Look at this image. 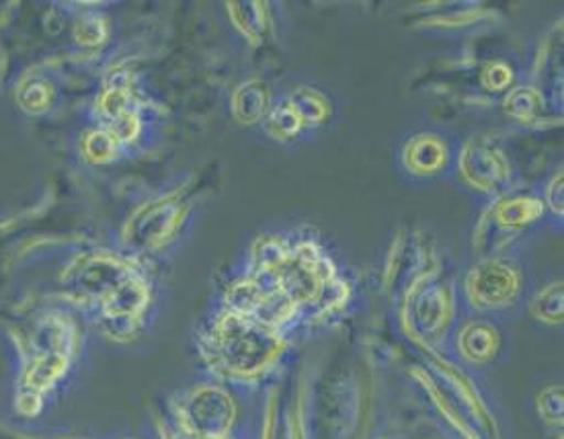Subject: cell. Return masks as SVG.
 <instances>
[{"label": "cell", "instance_id": "obj_7", "mask_svg": "<svg viewBox=\"0 0 564 439\" xmlns=\"http://www.w3.org/2000/svg\"><path fill=\"white\" fill-rule=\"evenodd\" d=\"M525 292V271L509 253L480 257L462 283L464 302L480 317L503 314L518 307Z\"/></svg>", "mask_w": 564, "mask_h": 439}, {"label": "cell", "instance_id": "obj_15", "mask_svg": "<svg viewBox=\"0 0 564 439\" xmlns=\"http://www.w3.org/2000/svg\"><path fill=\"white\" fill-rule=\"evenodd\" d=\"M452 347L464 364L489 366L503 350V335L495 322L487 319H468L456 324L452 335Z\"/></svg>", "mask_w": 564, "mask_h": 439}, {"label": "cell", "instance_id": "obj_26", "mask_svg": "<svg viewBox=\"0 0 564 439\" xmlns=\"http://www.w3.org/2000/svg\"><path fill=\"white\" fill-rule=\"evenodd\" d=\"M161 439H232V438H208V436H197V433H189V431H183L181 427L175 424H164L161 427Z\"/></svg>", "mask_w": 564, "mask_h": 439}, {"label": "cell", "instance_id": "obj_14", "mask_svg": "<svg viewBox=\"0 0 564 439\" xmlns=\"http://www.w3.org/2000/svg\"><path fill=\"white\" fill-rule=\"evenodd\" d=\"M454 162L452 144L442 133H413L401 148V167L406 175L433 179L446 173Z\"/></svg>", "mask_w": 564, "mask_h": 439}, {"label": "cell", "instance_id": "obj_24", "mask_svg": "<svg viewBox=\"0 0 564 439\" xmlns=\"http://www.w3.org/2000/svg\"><path fill=\"white\" fill-rule=\"evenodd\" d=\"M480 81L489 90H503L513 83V73L506 62H490L480 74Z\"/></svg>", "mask_w": 564, "mask_h": 439}, {"label": "cell", "instance_id": "obj_11", "mask_svg": "<svg viewBox=\"0 0 564 439\" xmlns=\"http://www.w3.org/2000/svg\"><path fill=\"white\" fill-rule=\"evenodd\" d=\"M189 204L183 191L169 193L140 207L123 228L126 247L135 253H154L169 247L185 226Z\"/></svg>", "mask_w": 564, "mask_h": 439}, {"label": "cell", "instance_id": "obj_20", "mask_svg": "<svg viewBox=\"0 0 564 439\" xmlns=\"http://www.w3.org/2000/svg\"><path fill=\"white\" fill-rule=\"evenodd\" d=\"M507 116L520 121V124H532L535 119L542 118L544 114V95L534 85H520L507 93L506 101Z\"/></svg>", "mask_w": 564, "mask_h": 439}, {"label": "cell", "instance_id": "obj_2", "mask_svg": "<svg viewBox=\"0 0 564 439\" xmlns=\"http://www.w3.org/2000/svg\"><path fill=\"white\" fill-rule=\"evenodd\" d=\"M66 296L107 338L134 339L149 322L154 283L135 257L116 250H90L66 269Z\"/></svg>", "mask_w": 564, "mask_h": 439}, {"label": "cell", "instance_id": "obj_5", "mask_svg": "<svg viewBox=\"0 0 564 439\" xmlns=\"http://www.w3.org/2000/svg\"><path fill=\"white\" fill-rule=\"evenodd\" d=\"M76 345L78 335L75 324L68 319L50 314L35 324L21 350V403L33 409L56 388L75 364Z\"/></svg>", "mask_w": 564, "mask_h": 439}, {"label": "cell", "instance_id": "obj_17", "mask_svg": "<svg viewBox=\"0 0 564 439\" xmlns=\"http://www.w3.org/2000/svg\"><path fill=\"white\" fill-rule=\"evenodd\" d=\"M230 109H232L235 119L242 126H253V124L263 121L269 111L268 88L259 81H245L235 90Z\"/></svg>", "mask_w": 564, "mask_h": 439}, {"label": "cell", "instance_id": "obj_16", "mask_svg": "<svg viewBox=\"0 0 564 439\" xmlns=\"http://www.w3.org/2000/svg\"><path fill=\"white\" fill-rule=\"evenodd\" d=\"M283 101L292 107V111L296 114L304 130L321 128L323 124H327L330 111H333L327 95L316 88L297 87Z\"/></svg>", "mask_w": 564, "mask_h": 439}, {"label": "cell", "instance_id": "obj_8", "mask_svg": "<svg viewBox=\"0 0 564 439\" xmlns=\"http://www.w3.org/2000/svg\"><path fill=\"white\" fill-rule=\"evenodd\" d=\"M544 216H546V207L542 204V197H535V195L507 193L503 197L492 200V204L476 222L473 247L478 259L509 253L507 247L525 231L534 228L538 222L544 220Z\"/></svg>", "mask_w": 564, "mask_h": 439}, {"label": "cell", "instance_id": "obj_18", "mask_svg": "<svg viewBox=\"0 0 564 439\" xmlns=\"http://www.w3.org/2000/svg\"><path fill=\"white\" fill-rule=\"evenodd\" d=\"M528 314L538 324L561 326L564 321V283L563 279L549 281L528 300Z\"/></svg>", "mask_w": 564, "mask_h": 439}, {"label": "cell", "instance_id": "obj_3", "mask_svg": "<svg viewBox=\"0 0 564 439\" xmlns=\"http://www.w3.org/2000/svg\"><path fill=\"white\" fill-rule=\"evenodd\" d=\"M197 352L218 381L253 386L278 370L288 352V339L263 322L220 307L202 326Z\"/></svg>", "mask_w": 564, "mask_h": 439}, {"label": "cell", "instance_id": "obj_4", "mask_svg": "<svg viewBox=\"0 0 564 439\" xmlns=\"http://www.w3.org/2000/svg\"><path fill=\"white\" fill-rule=\"evenodd\" d=\"M433 367L415 366L413 376L425 388L433 407L462 439H501L495 415L460 367L444 362L437 353Z\"/></svg>", "mask_w": 564, "mask_h": 439}, {"label": "cell", "instance_id": "obj_13", "mask_svg": "<svg viewBox=\"0 0 564 439\" xmlns=\"http://www.w3.org/2000/svg\"><path fill=\"white\" fill-rule=\"evenodd\" d=\"M99 130L109 133L119 148L130 147L142 132V105L128 74H113L97 99Z\"/></svg>", "mask_w": 564, "mask_h": 439}, {"label": "cell", "instance_id": "obj_12", "mask_svg": "<svg viewBox=\"0 0 564 439\" xmlns=\"http://www.w3.org/2000/svg\"><path fill=\"white\" fill-rule=\"evenodd\" d=\"M456 169L466 188L492 200L507 195L513 183V171L506 152L485 136L470 138L462 147L456 157Z\"/></svg>", "mask_w": 564, "mask_h": 439}, {"label": "cell", "instance_id": "obj_10", "mask_svg": "<svg viewBox=\"0 0 564 439\" xmlns=\"http://www.w3.org/2000/svg\"><path fill=\"white\" fill-rule=\"evenodd\" d=\"M223 307L232 308L245 317L263 322L285 335L288 329L300 324V314L265 276L245 269L232 279L223 293Z\"/></svg>", "mask_w": 564, "mask_h": 439}, {"label": "cell", "instance_id": "obj_6", "mask_svg": "<svg viewBox=\"0 0 564 439\" xmlns=\"http://www.w3.org/2000/svg\"><path fill=\"white\" fill-rule=\"evenodd\" d=\"M456 308L454 283L442 274V265H433L402 288V333L419 347L435 353L456 322Z\"/></svg>", "mask_w": 564, "mask_h": 439}, {"label": "cell", "instance_id": "obj_9", "mask_svg": "<svg viewBox=\"0 0 564 439\" xmlns=\"http://www.w3.org/2000/svg\"><path fill=\"white\" fill-rule=\"evenodd\" d=\"M237 415L235 398L218 384H199L171 403V424L208 438H232Z\"/></svg>", "mask_w": 564, "mask_h": 439}, {"label": "cell", "instance_id": "obj_25", "mask_svg": "<svg viewBox=\"0 0 564 439\" xmlns=\"http://www.w3.org/2000/svg\"><path fill=\"white\" fill-rule=\"evenodd\" d=\"M261 439H280V403H278L275 393H269L268 400H265Z\"/></svg>", "mask_w": 564, "mask_h": 439}, {"label": "cell", "instance_id": "obj_19", "mask_svg": "<svg viewBox=\"0 0 564 439\" xmlns=\"http://www.w3.org/2000/svg\"><path fill=\"white\" fill-rule=\"evenodd\" d=\"M228 13L232 25L237 28L251 44L263 42L269 31L268 4L263 2H230Z\"/></svg>", "mask_w": 564, "mask_h": 439}, {"label": "cell", "instance_id": "obj_23", "mask_svg": "<svg viewBox=\"0 0 564 439\" xmlns=\"http://www.w3.org/2000/svg\"><path fill=\"white\" fill-rule=\"evenodd\" d=\"M542 204L546 207V214H552L554 218L563 220L564 214V179L563 169L556 175L550 179L544 188Z\"/></svg>", "mask_w": 564, "mask_h": 439}, {"label": "cell", "instance_id": "obj_1", "mask_svg": "<svg viewBox=\"0 0 564 439\" xmlns=\"http://www.w3.org/2000/svg\"><path fill=\"white\" fill-rule=\"evenodd\" d=\"M247 269L265 276L308 326L339 317L351 300L341 267L311 236L268 233L254 238Z\"/></svg>", "mask_w": 564, "mask_h": 439}, {"label": "cell", "instance_id": "obj_21", "mask_svg": "<svg viewBox=\"0 0 564 439\" xmlns=\"http://www.w3.org/2000/svg\"><path fill=\"white\" fill-rule=\"evenodd\" d=\"M263 121H265V130H268L269 136L275 138L278 142L294 140L296 136L304 132V126L300 124L296 114L285 101L273 105Z\"/></svg>", "mask_w": 564, "mask_h": 439}, {"label": "cell", "instance_id": "obj_22", "mask_svg": "<svg viewBox=\"0 0 564 439\" xmlns=\"http://www.w3.org/2000/svg\"><path fill=\"white\" fill-rule=\"evenodd\" d=\"M535 409L540 419L552 429H563L564 396L561 384H550L535 396Z\"/></svg>", "mask_w": 564, "mask_h": 439}]
</instances>
